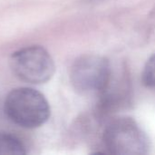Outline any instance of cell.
<instances>
[{
  "instance_id": "6da1fadb",
  "label": "cell",
  "mask_w": 155,
  "mask_h": 155,
  "mask_svg": "<svg viewBox=\"0 0 155 155\" xmlns=\"http://www.w3.org/2000/svg\"><path fill=\"white\" fill-rule=\"evenodd\" d=\"M4 112L9 121L25 129L44 125L51 114L45 96L31 87H17L10 91L4 102Z\"/></svg>"
},
{
  "instance_id": "7a4b0ae2",
  "label": "cell",
  "mask_w": 155,
  "mask_h": 155,
  "mask_svg": "<svg viewBox=\"0 0 155 155\" xmlns=\"http://www.w3.org/2000/svg\"><path fill=\"white\" fill-rule=\"evenodd\" d=\"M103 143L111 154L143 155L149 151L145 133L130 117H119L111 121L104 131Z\"/></svg>"
},
{
  "instance_id": "3957f363",
  "label": "cell",
  "mask_w": 155,
  "mask_h": 155,
  "mask_svg": "<svg viewBox=\"0 0 155 155\" xmlns=\"http://www.w3.org/2000/svg\"><path fill=\"white\" fill-rule=\"evenodd\" d=\"M112 79L110 62L104 56L85 54L77 58L70 71L73 87L81 94L102 95Z\"/></svg>"
},
{
  "instance_id": "277c9868",
  "label": "cell",
  "mask_w": 155,
  "mask_h": 155,
  "mask_svg": "<svg viewBox=\"0 0 155 155\" xmlns=\"http://www.w3.org/2000/svg\"><path fill=\"white\" fill-rule=\"evenodd\" d=\"M9 64L19 80L31 84L48 82L55 72L52 55L41 45H29L16 50L11 54Z\"/></svg>"
},
{
  "instance_id": "5b68a950",
  "label": "cell",
  "mask_w": 155,
  "mask_h": 155,
  "mask_svg": "<svg viewBox=\"0 0 155 155\" xmlns=\"http://www.w3.org/2000/svg\"><path fill=\"white\" fill-rule=\"evenodd\" d=\"M26 147L25 143L15 135L0 132V155L25 154Z\"/></svg>"
},
{
  "instance_id": "8992f818",
  "label": "cell",
  "mask_w": 155,
  "mask_h": 155,
  "mask_svg": "<svg viewBox=\"0 0 155 155\" xmlns=\"http://www.w3.org/2000/svg\"><path fill=\"white\" fill-rule=\"evenodd\" d=\"M143 83L147 87L155 88V54L146 62L143 71Z\"/></svg>"
}]
</instances>
